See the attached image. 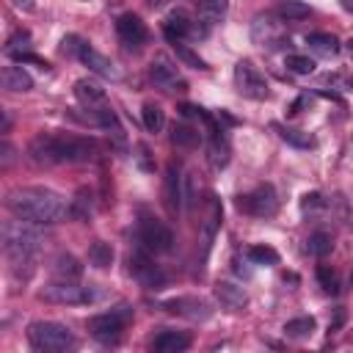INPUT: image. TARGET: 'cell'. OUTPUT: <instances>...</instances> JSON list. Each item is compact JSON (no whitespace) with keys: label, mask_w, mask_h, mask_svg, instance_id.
<instances>
[{"label":"cell","mask_w":353,"mask_h":353,"mask_svg":"<svg viewBox=\"0 0 353 353\" xmlns=\"http://www.w3.org/2000/svg\"><path fill=\"white\" fill-rule=\"evenodd\" d=\"M3 251H6V259L11 262L14 273L30 276L33 262L41 251L39 223L17 218V215H14V221H6V226H3Z\"/></svg>","instance_id":"3"},{"label":"cell","mask_w":353,"mask_h":353,"mask_svg":"<svg viewBox=\"0 0 353 353\" xmlns=\"http://www.w3.org/2000/svg\"><path fill=\"white\" fill-rule=\"evenodd\" d=\"M339 6H342L345 11H353V0H339Z\"/></svg>","instance_id":"45"},{"label":"cell","mask_w":353,"mask_h":353,"mask_svg":"<svg viewBox=\"0 0 353 353\" xmlns=\"http://www.w3.org/2000/svg\"><path fill=\"white\" fill-rule=\"evenodd\" d=\"M94 212V193L88 188H80L74 199L69 201V218L72 221H88Z\"/></svg>","instance_id":"26"},{"label":"cell","mask_w":353,"mask_h":353,"mask_svg":"<svg viewBox=\"0 0 353 353\" xmlns=\"http://www.w3.org/2000/svg\"><path fill=\"white\" fill-rule=\"evenodd\" d=\"M99 146L94 138L63 135V132H39L28 143V157L36 165H63V163H91L97 160Z\"/></svg>","instance_id":"1"},{"label":"cell","mask_w":353,"mask_h":353,"mask_svg":"<svg viewBox=\"0 0 353 353\" xmlns=\"http://www.w3.org/2000/svg\"><path fill=\"white\" fill-rule=\"evenodd\" d=\"M314 328H317L314 317H295V320H287V323H284L287 339H306V336L314 334Z\"/></svg>","instance_id":"32"},{"label":"cell","mask_w":353,"mask_h":353,"mask_svg":"<svg viewBox=\"0 0 353 353\" xmlns=\"http://www.w3.org/2000/svg\"><path fill=\"white\" fill-rule=\"evenodd\" d=\"M88 262H91L94 268H108V265L113 262V248H110V243L94 240V243L88 245Z\"/></svg>","instance_id":"35"},{"label":"cell","mask_w":353,"mask_h":353,"mask_svg":"<svg viewBox=\"0 0 353 353\" xmlns=\"http://www.w3.org/2000/svg\"><path fill=\"white\" fill-rule=\"evenodd\" d=\"M347 50H350V55H353V39H350V41H347Z\"/></svg>","instance_id":"46"},{"label":"cell","mask_w":353,"mask_h":353,"mask_svg":"<svg viewBox=\"0 0 353 353\" xmlns=\"http://www.w3.org/2000/svg\"><path fill=\"white\" fill-rule=\"evenodd\" d=\"M141 121H143L146 132L157 135V132L165 127V113H163V108H160V105H154V102H146V105L141 108Z\"/></svg>","instance_id":"31"},{"label":"cell","mask_w":353,"mask_h":353,"mask_svg":"<svg viewBox=\"0 0 353 353\" xmlns=\"http://www.w3.org/2000/svg\"><path fill=\"white\" fill-rule=\"evenodd\" d=\"M190 347V334L188 331H174V328H163L154 339H152V350L157 353H182Z\"/></svg>","instance_id":"18"},{"label":"cell","mask_w":353,"mask_h":353,"mask_svg":"<svg viewBox=\"0 0 353 353\" xmlns=\"http://www.w3.org/2000/svg\"><path fill=\"white\" fill-rule=\"evenodd\" d=\"M41 298L50 303H85L91 301V290L80 287V281H63V279H50L41 290Z\"/></svg>","instance_id":"9"},{"label":"cell","mask_w":353,"mask_h":353,"mask_svg":"<svg viewBox=\"0 0 353 353\" xmlns=\"http://www.w3.org/2000/svg\"><path fill=\"white\" fill-rule=\"evenodd\" d=\"M215 298H218L226 309H232V312H240V309H245V303H248L245 290H243L240 284H234V281H218V284H215Z\"/></svg>","instance_id":"22"},{"label":"cell","mask_w":353,"mask_h":353,"mask_svg":"<svg viewBox=\"0 0 353 353\" xmlns=\"http://www.w3.org/2000/svg\"><path fill=\"white\" fill-rule=\"evenodd\" d=\"M130 317H132V309L121 303V306H116L110 312H102V314L88 317V334L97 342H102V345H116L121 339V331L130 323Z\"/></svg>","instance_id":"6"},{"label":"cell","mask_w":353,"mask_h":353,"mask_svg":"<svg viewBox=\"0 0 353 353\" xmlns=\"http://www.w3.org/2000/svg\"><path fill=\"white\" fill-rule=\"evenodd\" d=\"M174 52H176V58H179L182 63H188V66H193V69H201V72H204V69H210V66H207V61H204V58H199V55H196L188 44H182V41H174Z\"/></svg>","instance_id":"37"},{"label":"cell","mask_w":353,"mask_h":353,"mask_svg":"<svg viewBox=\"0 0 353 353\" xmlns=\"http://www.w3.org/2000/svg\"><path fill=\"white\" fill-rule=\"evenodd\" d=\"M50 273H52V279L80 281V276H83V265H80V259H77V256H72V254H58V256L52 259Z\"/></svg>","instance_id":"23"},{"label":"cell","mask_w":353,"mask_h":353,"mask_svg":"<svg viewBox=\"0 0 353 353\" xmlns=\"http://www.w3.org/2000/svg\"><path fill=\"white\" fill-rule=\"evenodd\" d=\"M234 85L248 99H268L270 97V85H268L265 74L248 58H243V61L234 63Z\"/></svg>","instance_id":"8"},{"label":"cell","mask_w":353,"mask_h":353,"mask_svg":"<svg viewBox=\"0 0 353 353\" xmlns=\"http://www.w3.org/2000/svg\"><path fill=\"white\" fill-rule=\"evenodd\" d=\"M74 97H77V102H80L85 110H94V108L108 105L105 88H102L97 80H88V77H83V80L74 83Z\"/></svg>","instance_id":"19"},{"label":"cell","mask_w":353,"mask_h":353,"mask_svg":"<svg viewBox=\"0 0 353 353\" xmlns=\"http://www.w3.org/2000/svg\"><path fill=\"white\" fill-rule=\"evenodd\" d=\"M116 36L127 50H141V44L146 41V25L138 14H121L116 19Z\"/></svg>","instance_id":"15"},{"label":"cell","mask_w":353,"mask_h":353,"mask_svg":"<svg viewBox=\"0 0 353 353\" xmlns=\"http://www.w3.org/2000/svg\"><path fill=\"white\" fill-rule=\"evenodd\" d=\"M127 265H130L132 279H138L143 287H149V290H160V287L165 284V273L160 270V265H154V262L149 259V254H146L143 248H138L135 254H130Z\"/></svg>","instance_id":"12"},{"label":"cell","mask_w":353,"mask_h":353,"mask_svg":"<svg viewBox=\"0 0 353 353\" xmlns=\"http://www.w3.org/2000/svg\"><path fill=\"white\" fill-rule=\"evenodd\" d=\"M3 50H6V55H11L14 61H17L19 55H25V52H33V44H30V33H28V30H17V33H11Z\"/></svg>","instance_id":"33"},{"label":"cell","mask_w":353,"mask_h":353,"mask_svg":"<svg viewBox=\"0 0 353 353\" xmlns=\"http://www.w3.org/2000/svg\"><path fill=\"white\" fill-rule=\"evenodd\" d=\"M11 152H14V149H11V143H3V165H8V163H11Z\"/></svg>","instance_id":"43"},{"label":"cell","mask_w":353,"mask_h":353,"mask_svg":"<svg viewBox=\"0 0 353 353\" xmlns=\"http://www.w3.org/2000/svg\"><path fill=\"white\" fill-rule=\"evenodd\" d=\"M314 276H317V284L323 287V292H328V295H336L339 292V276L328 265H320Z\"/></svg>","instance_id":"39"},{"label":"cell","mask_w":353,"mask_h":353,"mask_svg":"<svg viewBox=\"0 0 353 353\" xmlns=\"http://www.w3.org/2000/svg\"><path fill=\"white\" fill-rule=\"evenodd\" d=\"M28 342L39 353H63L74 347V334L55 320H36L28 325Z\"/></svg>","instance_id":"4"},{"label":"cell","mask_w":353,"mask_h":353,"mask_svg":"<svg viewBox=\"0 0 353 353\" xmlns=\"http://www.w3.org/2000/svg\"><path fill=\"white\" fill-rule=\"evenodd\" d=\"M245 256H248V262H254V265H279V251L270 248V245H251V248L245 251Z\"/></svg>","instance_id":"36"},{"label":"cell","mask_w":353,"mask_h":353,"mask_svg":"<svg viewBox=\"0 0 353 353\" xmlns=\"http://www.w3.org/2000/svg\"><path fill=\"white\" fill-rule=\"evenodd\" d=\"M163 36L174 44V41H185L188 36H193V17L182 8H174L165 14L163 19Z\"/></svg>","instance_id":"17"},{"label":"cell","mask_w":353,"mask_h":353,"mask_svg":"<svg viewBox=\"0 0 353 353\" xmlns=\"http://www.w3.org/2000/svg\"><path fill=\"white\" fill-rule=\"evenodd\" d=\"M320 207H325V199H323L320 193H306V196L301 199V210H303V212H312V210H320Z\"/></svg>","instance_id":"40"},{"label":"cell","mask_w":353,"mask_h":353,"mask_svg":"<svg viewBox=\"0 0 353 353\" xmlns=\"http://www.w3.org/2000/svg\"><path fill=\"white\" fill-rule=\"evenodd\" d=\"M17 8H22V11H30L33 8V0H11Z\"/></svg>","instance_id":"44"},{"label":"cell","mask_w":353,"mask_h":353,"mask_svg":"<svg viewBox=\"0 0 353 353\" xmlns=\"http://www.w3.org/2000/svg\"><path fill=\"white\" fill-rule=\"evenodd\" d=\"M6 207L25 221H33L39 226H52L58 221H63V215H69V207L63 201L61 193L41 188V185H30V188H17L8 193Z\"/></svg>","instance_id":"2"},{"label":"cell","mask_w":353,"mask_h":353,"mask_svg":"<svg viewBox=\"0 0 353 353\" xmlns=\"http://www.w3.org/2000/svg\"><path fill=\"white\" fill-rule=\"evenodd\" d=\"M61 44H63V52H72V55H77V50H80V44H83V41H80L77 36H66Z\"/></svg>","instance_id":"41"},{"label":"cell","mask_w":353,"mask_h":353,"mask_svg":"<svg viewBox=\"0 0 353 353\" xmlns=\"http://www.w3.org/2000/svg\"><path fill=\"white\" fill-rule=\"evenodd\" d=\"M163 309L171 312V314L188 317V320H207L212 314L210 301H204L201 295H176V298H168V301H163Z\"/></svg>","instance_id":"13"},{"label":"cell","mask_w":353,"mask_h":353,"mask_svg":"<svg viewBox=\"0 0 353 353\" xmlns=\"http://www.w3.org/2000/svg\"><path fill=\"white\" fill-rule=\"evenodd\" d=\"M207 157L212 168H223L229 163V141L223 135V130L210 132V146H207Z\"/></svg>","instance_id":"24"},{"label":"cell","mask_w":353,"mask_h":353,"mask_svg":"<svg viewBox=\"0 0 353 353\" xmlns=\"http://www.w3.org/2000/svg\"><path fill=\"white\" fill-rule=\"evenodd\" d=\"M221 218H223V210H221V199H210V207H207V215H204V221H201V248H204V254L210 251V245H212V240H215V234H218V229H221Z\"/></svg>","instance_id":"21"},{"label":"cell","mask_w":353,"mask_h":353,"mask_svg":"<svg viewBox=\"0 0 353 353\" xmlns=\"http://www.w3.org/2000/svg\"><path fill=\"white\" fill-rule=\"evenodd\" d=\"M312 14V8L303 0H279L276 3V17L281 22H301Z\"/></svg>","instance_id":"27"},{"label":"cell","mask_w":353,"mask_h":353,"mask_svg":"<svg viewBox=\"0 0 353 353\" xmlns=\"http://www.w3.org/2000/svg\"><path fill=\"white\" fill-rule=\"evenodd\" d=\"M182 199H185V176H179V168L171 163L165 168V207L171 212H179Z\"/></svg>","instance_id":"20"},{"label":"cell","mask_w":353,"mask_h":353,"mask_svg":"<svg viewBox=\"0 0 353 353\" xmlns=\"http://www.w3.org/2000/svg\"><path fill=\"white\" fill-rule=\"evenodd\" d=\"M237 210L245 212V215H254V218H273L276 210H279V196L273 190V185H256L254 190L248 193H240L234 199Z\"/></svg>","instance_id":"7"},{"label":"cell","mask_w":353,"mask_h":353,"mask_svg":"<svg viewBox=\"0 0 353 353\" xmlns=\"http://www.w3.org/2000/svg\"><path fill=\"white\" fill-rule=\"evenodd\" d=\"M3 88L8 91H30L33 88V77L22 69V63H14V66H6L3 69Z\"/></svg>","instance_id":"25"},{"label":"cell","mask_w":353,"mask_h":353,"mask_svg":"<svg viewBox=\"0 0 353 353\" xmlns=\"http://www.w3.org/2000/svg\"><path fill=\"white\" fill-rule=\"evenodd\" d=\"M171 143L179 146V149H196V146L201 143V132H199L196 127L179 121V124L171 127Z\"/></svg>","instance_id":"28"},{"label":"cell","mask_w":353,"mask_h":353,"mask_svg":"<svg viewBox=\"0 0 353 353\" xmlns=\"http://www.w3.org/2000/svg\"><path fill=\"white\" fill-rule=\"evenodd\" d=\"M306 44H309V50H314L323 58H331V55L339 52V39L334 33H309Z\"/></svg>","instance_id":"29"},{"label":"cell","mask_w":353,"mask_h":353,"mask_svg":"<svg viewBox=\"0 0 353 353\" xmlns=\"http://www.w3.org/2000/svg\"><path fill=\"white\" fill-rule=\"evenodd\" d=\"M226 8H229L226 0H199V11L193 17V36L199 39L210 36V30L226 17Z\"/></svg>","instance_id":"14"},{"label":"cell","mask_w":353,"mask_h":353,"mask_svg":"<svg viewBox=\"0 0 353 353\" xmlns=\"http://www.w3.org/2000/svg\"><path fill=\"white\" fill-rule=\"evenodd\" d=\"M135 240H138V248H143L146 254H168L174 248L171 229L149 212H141L138 226H135Z\"/></svg>","instance_id":"5"},{"label":"cell","mask_w":353,"mask_h":353,"mask_svg":"<svg viewBox=\"0 0 353 353\" xmlns=\"http://www.w3.org/2000/svg\"><path fill=\"white\" fill-rule=\"evenodd\" d=\"M77 58L94 72V74H99V77H105V80H121V72H119V66L110 61V58H105L102 52H97L88 41H83L80 44V50H77Z\"/></svg>","instance_id":"16"},{"label":"cell","mask_w":353,"mask_h":353,"mask_svg":"<svg viewBox=\"0 0 353 353\" xmlns=\"http://www.w3.org/2000/svg\"><path fill=\"white\" fill-rule=\"evenodd\" d=\"M284 66H287L292 74H312V72H314V61H312L309 55H295V52H290V55L284 58Z\"/></svg>","instance_id":"38"},{"label":"cell","mask_w":353,"mask_h":353,"mask_svg":"<svg viewBox=\"0 0 353 353\" xmlns=\"http://www.w3.org/2000/svg\"><path fill=\"white\" fill-rule=\"evenodd\" d=\"M251 39L259 44V47H268V50H276V47H284L290 44V39L284 36L279 19L273 14H256L254 22H251Z\"/></svg>","instance_id":"10"},{"label":"cell","mask_w":353,"mask_h":353,"mask_svg":"<svg viewBox=\"0 0 353 353\" xmlns=\"http://www.w3.org/2000/svg\"><path fill=\"white\" fill-rule=\"evenodd\" d=\"M331 248H334V240H331L328 232H312L309 240H306V251L312 256H317V259H323L325 254H331Z\"/></svg>","instance_id":"34"},{"label":"cell","mask_w":353,"mask_h":353,"mask_svg":"<svg viewBox=\"0 0 353 353\" xmlns=\"http://www.w3.org/2000/svg\"><path fill=\"white\" fill-rule=\"evenodd\" d=\"M149 80H152L157 88L168 91V94H176V91H185V88H188L185 77L179 74V69H176L165 55H157V58L149 63Z\"/></svg>","instance_id":"11"},{"label":"cell","mask_w":353,"mask_h":353,"mask_svg":"<svg viewBox=\"0 0 353 353\" xmlns=\"http://www.w3.org/2000/svg\"><path fill=\"white\" fill-rule=\"evenodd\" d=\"M149 3H152V6H160V3H165V0H149Z\"/></svg>","instance_id":"47"},{"label":"cell","mask_w":353,"mask_h":353,"mask_svg":"<svg viewBox=\"0 0 353 353\" xmlns=\"http://www.w3.org/2000/svg\"><path fill=\"white\" fill-rule=\"evenodd\" d=\"M138 163H141V168H143V171H152V168H154V165L149 163V149H146L143 143L138 146Z\"/></svg>","instance_id":"42"},{"label":"cell","mask_w":353,"mask_h":353,"mask_svg":"<svg viewBox=\"0 0 353 353\" xmlns=\"http://www.w3.org/2000/svg\"><path fill=\"white\" fill-rule=\"evenodd\" d=\"M273 130L279 132L281 141H287L295 149H312L314 146V138L309 132H303V130H295V127H287V124H279V121L273 124Z\"/></svg>","instance_id":"30"}]
</instances>
